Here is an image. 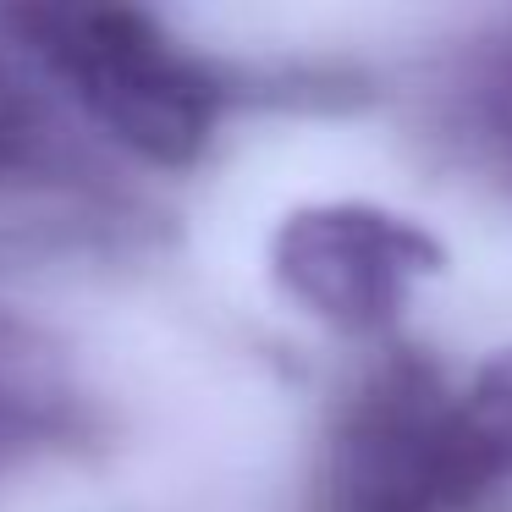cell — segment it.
Wrapping results in <instances>:
<instances>
[{"label": "cell", "mask_w": 512, "mask_h": 512, "mask_svg": "<svg viewBox=\"0 0 512 512\" xmlns=\"http://www.w3.org/2000/svg\"><path fill=\"white\" fill-rule=\"evenodd\" d=\"M12 39L133 155L193 166L221 122L215 78L127 6H17Z\"/></svg>", "instance_id": "cell-1"}, {"label": "cell", "mask_w": 512, "mask_h": 512, "mask_svg": "<svg viewBox=\"0 0 512 512\" xmlns=\"http://www.w3.org/2000/svg\"><path fill=\"white\" fill-rule=\"evenodd\" d=\"M490 127H496L501 160H507V171H512V72L501 78V89H496V116H490Z\"/></svg>", "instance_id": "cell-7"}, {"label": "cell", "mask_w": 512, "mask_h": 512, "mask_svg": "<svg viewBox=\"0 0 512 512\" xmlns=\"http://www.w3.org/2000/svg\"><path fill=\"white\" fill-rule=\"evenodd\" d=\"M446 270V248L386 204H303L270 237L276 287L342 336H380L413 292Z\"/></svg>", "instance_id": "cell-3"}, {"label": "cell", "mask_w": 512, "mask_h": 512, "mask_svg": "<svg viewBox=\"0 0 512 512\" xmlns=\"http://www.w3.org/2000/svg\"><path fill=\"white\" fill-rule=\"evenodd\" d=\"M452 507L512 512V347L485 358L452 402Z\"/></svg>", "instance_id": "cell-4"}, {"label": "cell", "mask_w": 512, "mask_h": 512, "mask_svg": "<svg viewBox=\"0 0 512 512\" xmlns=\"http://www.w3.org/2000/svg\"><path fill=\"white\" fill-rule=\"evenodd\" d=\"M452 402L430 358L386 353L331 413L314 512H457Z\"/></svg>", "instance_id": "cell-2"}, {"label": "cell", "mask_w": 512, "mask_h": 512, "mask_svg": "<svg viewBox=\"0 0 512 512\" xmlns=\"http://www.w3.org/2000/svg\"><path fill=\"white\" fill-rule=\"evenodd\" d=\"M28 144H34V105L23 100L12 72H0V177L23 166Z\"/></svg>", "instance_id": "cell-6"}, {"label": "cell", "mask_w": 512, "mask_h": 512, "mask_svg": "<svg viewBox=\"0 0 512 512\" xmlns=\"http://www.w3.org/2000/svg\"><path fill=\"white\" fill-rule=\"evenodd\" d=\"M67 380L56 358L23 331V325L0 320V468L45 446L67 424Z\"/></svg>", "instance_id": "cell-5"}]
</instances>
